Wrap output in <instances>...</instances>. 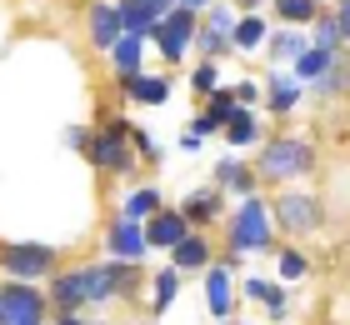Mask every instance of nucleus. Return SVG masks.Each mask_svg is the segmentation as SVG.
<instances>
[{
    "instance_id": "nucleus-1",
    "label": "nucleus",
    "mask_w": 350,
    "mask_h": 325,
    "mask_svg": "<svg viewBox=\"0 0 350 325\" xmlns=\"http://www.w3.org/2000/svg\"><path fill=\"white\" fill-rule=\"evenodd\" d=\"M230 246H235V255H256V250L270 246V210H265V200L245 195V205L235 210V220H230Z\"/></svg>"
},
{
    "instance_id": "nucleus-2",
    "label": "nucleus",
    "mask_w": 350,
    "mask_h": 325,
    "mask_svg": "<svg viewBox=\"0 0 350 325\" xmlns=\"http://www.w3.org/2000/svg\"><path fill=\"white\" fill-rule=\"evenodd\" d=\"M315 151L306 140H270L260 151V175L265 181H291V175H306L310 170Z\"/></svg>"
},
{
    "instance_id": "nucleus-3",
    "label": "nucleus",
    "mask_w": 350,
    "mask_h": 325,
    "mask_svg": "<svg viewBox=\"0 0 350 325\" xmlns=\"http://www.w3.org/2000/svg\"><path fill=\"white\" fill-rule=\"evenodd\" d=\"M0 325H45V300L30 285H0Z\"/></svg>"
},
{
    "instance_id": "nucleus-4",
    "label": "nucleus",
    "mask_w": 350,
    "mask_h": 325,
    "mask_svg": "<svg viewBox=\"0 0 350 325\" xmlns=\"http://www.w3.org/2000/svg\"><path fill=\"white\" fill-rule=\"evenodd\" d=\"M150 36H155V45H161V55H165V60H180V55H185V45L196 40V15H190V10H170L165 21L150 30Z\"/></svg>"
},
{
    "instance_id": "nucleus-5",
    "label": "nucleus",
    "mask_w": 350,
    "mask_h": 325,
    "mask_svg": "<svg viewBox=\"0 0 350 325\" xmlns=\"http://www.w3.org/2000/svg\"><path fill=\"white\" fill-rule=\"evenodd\" d=\"M0 260H5V270L15 275V281H25V285L51 270V250H45V246H10Z\"/></svg>"
},
{
    "instance_id": "nucleus-6",
    "label": "nucleus",
    "mask_w": 350,
    "mask_h": 325,
    "mask_svg": "<svg viewBox=\"0 0 350 325\" xmlns=\"http://www.w3.org/2000/svg\"><path fill=\"white\" fill-rule=\"evenodd\" d=\"M125 130H131V125H110L105 135H95V140H90V160H95V166H105V170H131Z\"/></svg>"
},
{
    "instance_id": "nucleus-7",
    "label": "nucleus",
    "mask_w": 350,
    "mask_h": 325,
    "mask_svg": "<svg viewBox=\"0 0 350 325\" xmlns=\"http://www.w3.org/2000/svg\"><path fill=\"white\" fill-rule=\"evenodd\" d=\"M125 36V21H120V5H105V0H100V5H95L90 10V40L95 45H100V51H110V45H116Z\"/></svg>"
},
{
    "instance_id": "nucleus-8",
    "label": "nucleus",
    "mask_w": 350,
    "mask_h": 325,
    "mask_svg": "<svg viewBox=\"0 0 350 325\" xmlns=\"http://www.w3.org/2000/svg\"><path fill=\"white\" fill-rule=\"evenodd\" d=\"M280 225L285 231H315L321 225V205L310 195H285L280 200Z\"/></svg>"
},
{
    "instance_id": "nucleus-9",
    "label": "nucleus",
    "mask_w": 350,
    "mask_h": 325,
    "mask_svg": "<svg viewBox=\"0 0 350 325\" xmlns=\"http://www.w3.org/2000/svg\"><path fill=\"white\" fill-rule=\"evenodd\" d=\"M230 300H235V281L226 265H211V275H205V305H211V315L226 320L230 315Z\"/></svg>"
},
{
    "instance_id": "nucleus-10",
    "label": "nucleus",
    "mask_w": 350,
    "mask_h": 325,
    "mask_svg": "<svg viewBox=\"0 0 350 325\" xmlns=\"http://www.w3.org/2000/svg\"><path fill=\"white\" fill-rule=\"evenodd\" d=\"M180 240H185V216H180V210H165V216H155L150 231H146V246H161V250H175Z\"/></svg>"
},
{
    "instance_id": "nucleus-11",
    "label": "nucleus",
    "mask_w": 350,
    "mask_h": 325,
    "mask_svg": "<svg viewBox=\"0 0 350 325\" xmlns=\"http://www.w3.org/2000/svg\"><path fill=\"white\" fill-rule=\"evenodd\" d=\"M110 250H116L120 260H135L140 250H146V235H140V225L120 216L116 225H110Z\"/></svg>"
},
{
    "instance_id": "nucleus-12",
    "label": "nucleus",
    "mask_w": 350,
    "mask_h": 325,
    "mask_svg": "<svg viewBox=\"0 0 350 325\" xmlns=\"http://www.w3.org/2000/svg\"><path fill=\"white\" fill-rule=\"evenodd\" d=\"M230 30H235V15L230 10H211V25L200 30V51L205 55H220V51H226V40H230Z\"/></svg>"
},
{
    "instance_id": "nucleus-13",
    "label": "nucleus",
    "mask_w": 350,
    "mask_h": 325,
    "mask_svg": "<svg viewBox=\"0 0 350 325\" xmlns=\"http://www.w3.org/2000/svg\"><path fill=\"white\" fill-rule=\"evenodd\" d=\"M110 60L120 65V75H125V80L140 75V60H146V40H140V36H120L116 45H110Z\"/></svg>"
},
{
    "instance_id": "nucleus-14",
    "label": "nucleus",
    "mask_w": 350,
    "mask_h": 325,
    "mask_svg": "<svg viewBox=\"0 0 350 325\" xmlns=\"http://www.w3.org/2000/svg\"><path fill=\"white\" fill-rule=\"evenodd\" d=\"M125 95L140 101V105H161L165 95H170V86H165L161 75H131V80H125Z\"/></svg>"
},
{
    "instance_id": "nucleus-15",
    "label": "nucleus",
    "mask_w": 350,
    "mask_h": 325,
    "mask_svg": "<svg viewBox=\"0 0 350 325\" xmlns=\"http://www.w3.org/2000/svg\"><path fill=\"white\" fill-rule=\"evenodd\" d=\"M120 21H125V36H140V40H146L155 25H161V21L150 15L146 0H125V5H120Z\"/></svg>"
},
{
    "instance_id": "nucleus-16",
    "label": "nucleus",
    "mask_w": 350,
    "mask_h": 325,
    "mask_svg": "<svg viewBox=\"0 0 350 325\" xmlns=\"http://www.w3.org/2000/svg\"><path fill=\"white\" fill-rule=\"evenodd\" d=\"M330 60H336V55H325V51H315V45H306V51L295 55V80H300V86H306V80L315 86V80L330 70Z\"/></svg>"
},
{
    "instance_id": "nucleus-17",
    "label": "nucleus",
    "mask_w": 350,
    "mask_h": 325,
    "mask_svg": "<svg viewBox=\"0 0 350 325\" xmlns=\"http://www.w3.org/2000/svg\"><path fill=\"white\" fill-rule=\"evenodd\" d=\"M51 296H55V305H60V315H70L75 305L85 300V290H81V270H70V275H55Z\"/></svg>"
},
{
    "instance_id": "nucleus-18",
    "label": "nucleus",
    "mask_w": 350,
    "mask_h": 325,
    "mask_svg": "<svg viewBox=\"0 0 350 325\" xmlns=\"http://www.w3.org/2000/svg\"><path fill=\"white\" fill-rule=\"evenodd\" d=\"M205 260H211V246H205L200 235H185L180 246H175V270H200Z\"/></svg>"
},
{
    "instance_id": "nucleus-19",
    "label": "nucleus",
    "mask_w": 350,
    "mask_h": 325,
    "mask_svg": "<svg viewBox=\"0 0 350 325\" xmlns=\"http://www.w3.org/2000/svg\"><path fill=\"white\" fill-rule=\"evenodd\" d=\"M230 40H235V51H256V45L265 40V21H260V15H250V21H235Z\"/></svg>"
},
{
    "instance_id": "nucleus-20",
    "label": "nucleus",
    "mask_w": 350,
    "mask_h": 325,
    "mask_svg": "<svg viewBox=\"0 0 350 325\" xmlns=\"http://www.w3.org/2000/svg\"><path fill=\"white\" fill-rule=\"evenodd\" d=\"M300 90H306V86H300L295 75H275V80H270V105H275V110H291V105L300 101Z\"/></svg>"
},
{
    "instance_id": "nucleus-21",
    "label": "nucleus",
    "mask_w": 350,
    "mask_h": 325,
    "mask_svg": "<svg viewBox=\"0 0 350 325\" xmlns=\"http://www.w3.org/2000/svg\"><path fill=\"white\" fill-rule=\"evenodd\" d=\"M155 210H161V195L146 185V190H135L131 200H125V220H146V216H155Z\"/></svg>"
},
{
    "instance_id": "nucleus-22",
    "label": "nucleus",
    "mask_w": 350,
    "mask_h": 325,
    "mask_svg": "<svg viewBox=\"0 0 350 325\" xmlns=\"http://www.w3.org/2000/svg\"><path fill=\"white\" fill-rule=\"evenodd\" d=\"M275 10H280L291 25H310L315 15H321V5H315V0H275Z\"/></svg>"
},
{
    "instance_id": "nucleus-23",
    "label": "nucleus",
    "mask_w": 350,
    "mask_h": 325,
    "mask_svg": "<svg viewBox=\"0 0 350 325\" xmlns=\"http://www.w3.org/2000/svg\"><path fill=\"white\" fill-rule=\"evenodd\" d=\"M226 135L235 145H250V140H256V116H250V110H235V116L226 120Z\"/></svg>"
},
{
    "instance_id": "nucleus-24",
    "label": "nucleus",
    "mask_w": 350,
    "mask_h": 325,
    "mask_svg": "<svg viewBox=\"0 0 350 325\" xmlns=\"http://www.w3.org/2000/svg\"><path fill=\"white\" fill-rule=\"evenodd\" d=\"M336 45H340V30H336V15H325V21H321V15H315V51H325V55H340V51H336Z\"/></svg>"
},
{
    "instance_id": "nucleus-25",
    "label": "nucleus",
    "mask_w": 350,
    "mask_h": 325,
    "mask_svg": "<svg viewBox=\"0 0 350 325\" xmlns=\"http://www.w3.org/2000/svg\"><path fill=\"white\" fill-rule=\"evenodd\" d=\"M245 290H250L256 300H265L270 311H285V296H280V285H270V281H260V275H256V281H245Z\"/></svg>"
},
{
    "instance_id": "nucleus-26",
    "label": "nucleus",
    "mask_w": 350,
    "mask_h": 325,
    "mask_svg": "<svg viewBox=\"0 0 350 325\" xmlns=\"http://www.w3.org/2000/svg\"><path fill=\"white\" fill-rule=\"evenodd\" d=\"M220 185H230V190H250V175H245V166L241 160H220Z\"/></svg>"
},
{
    "instance_id": "nucleus-27",
    "label": "nucleus",
    "mask_w": 350,
    "mask_h": 325,
    "mask_svg": "<svg viewBox=\"0 0 350 325\" xmlns=\"http://www.w3.org/2000/svg\"><path fill=\"white\" fill-rule=\"evenodd\" d=\"M215 210H220V200H215V195H190L180 216H190V220H211Z\"/></svg>"
},
{
    "instance_id": "nucleus-28",
    "label": "nucleus",
    "mask_w": 350,
    "mask_h": 325,
    "mask_svg": "<svg viewBox=\"0 0 350 325\" xmlns=\"http://www.w3.org/2000/svg\"><path fill=\"white\" fill-rule=\"evenodd\" d=\"M175 285H180V270H161L155 275V305H161V311L175 300Z\"/></svg>"
},
{
    "instance_id": "nucleus-29",
    "label": "nucleus",
    "mask_w": 350,
    "mask_h": 325,
    "mask_svg": "<svg viewBox=\"0 0 350 325\" xmlns=\"http://www.w3.org/2000/svg\"><path fill=\"white\" fill-rule=\"evenodd\" d=\"M300 51H306V40H300L295 30H285V36H275V51H270V55H280V60H295Z\"/></svg>"
},
{
    "instance_id": "nucleus-30",
    "label": "nucleus",
    "mask_w": 350,
    "mask_h": 325,
    "mask_svg": "<svg viewBox=\"0 0 350 325\" xmlns=\"http://www.w3.org/2000/svg\"><path fill=\"white\" fill-rule=\"evenodd\" d=\"M345 80H350V65H340V55H336V60H330V70L315 80V86H321V90H340Z\"/></svg>"
},
{
    "instance_id": "nucleus-31",
    "label": "nucleus",
    "mask_w": 350,
    "mask_h": 325,
    "mask_svg": "<svg viewBox=\"0 0 350 325\" xmlns=\"http://www.w3.org/2000/svg\"><path fill=\"white\" fill-rule=\"evenodd\" d=\"M280 275H285V281H295V275H306V255L285 250V255H280Z\"/></svg>"
},
{
    "instance_id": "nucleus-32",
    "label": "nucleus",
    "mask_w": 350,
    "mask_h": 325,
    "mask_svg": "<svg viewBox=\"0 0 350 325\" xmlns=\"http://www.w3.org/2000/svg\"><path fill=\"white\" fill-rule=\"evenodd\" d=\"M211 116H215L220 125H226V120L235 116V101H230V95H226V90H215V105H211Z\"/></svg>"
},
{
    "instance_id": "nucleus-33",
    "label": "nucleus",
    "mask_w": 350,
    "mask_h": 325,
    "mask_svg": "<svg viewBox=\"0 0 350 325\" xmlns=\"http://www.w3.org/2000/svg\"><path fill=\"white\" fill-rule=\"evenodd\" d=\"M336 30H340V40H350V0L336 5Z\"/></svg>"
},
{
    "instance_id": "nucleus-34",
    "label": "nucleus",
    "mask_w": 350,
    "mask_h": 325,
    "mask_svg": "<svg viewBox=\"0 0 350 325\" xmlns=\"http://www.w3.org/2000/svg\"><path fill=\"white\" fill-rule=\"evenodd\" d=\"M196 90H211L215 95V70H211V65H200V70H196Z\"/></svg>"
},
{
    "instance_id": "nucleus-35",
    "label": "nucleus",
    "mask_w": 350,
    "mask_h": 325,
    "mask_svg": "<svg viewBox=\"0 0 350 325\" xmlns=\"http://www.w3.org/2000/svg\"><path fill=\"white\" fill-rule=\"evenodd\" d=\"M256 95H260L256 86H235V95H230V101H235V105H250V101H256Z\"/></svg>"
},
{
    "instance_id": "nucleus-36",
    "label": "nucleus",
    "mask_w": 350,
    "mask_h": 325,
    "mask_svg": "<svg viewBox=\"0 0 350 325\" xmlns=\"http://www.w3.org/2000/svg\"><path fill=\"white\" fill-rule=\"evenodd\" d=\"M205 5H211V0H175V10H190V15L205 10Z\"/></svg>"
},
{
    "instance_id": "nucleus-37",
    "label": "nucleus",
    "mask_w": 350,
    "mask_h": 325,
    "mask_svg": "<svg viewBox=\"0 0 350 325\" xmlns=\"http://www.w3.org/2000/svg\"><path fill=\"white\" fill-rule=\"evenodd\" d=\"M55 325H85V320H75V315H60V320H55Z\"/></svg>"
},
{
    "instance_id": "nucleus-38",
    "label": "nucleus",
    "mask_w": 350,
    "mask_h": 325,
    "mask_svg": "<svg viewBox=\"0 0 350 325\" xmlns=\"http://www.w3.org/2000/svg\"><path fill=\"white\" fill-rule=\"evenodd\" d=\"M241 5H260V0H241Z\"/></svg>"
},
{
    "instance_id": "nucleus-39",
    "label": "nucleus",
    "mask_w": 350,
    "mask_h": 325,
    "mask_svg": "<svg viewBox=\"0 0 350 325\" xmlns=\"http://www.w3.org/2000/svg\"><path fill=\"white\" fill-rule=\"evenodd\" d=\"M220 325H241V320H220Z\"/></svg>"
}]
</instances>
